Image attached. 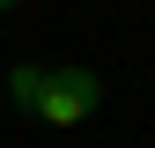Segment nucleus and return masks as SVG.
Segmentation results:
<instances>
[{
  "label": "nucleus",
  "instance_id": "obj_1",
  "mask_svg": "<svg viewBox=\"0 0 155 148\" xmlns=\"http://www.w3.org/2000/svg\"><path fill=\"white\" fill-rule=\"evenodd\" d=\"M8 96L22 104L30 119H45V126H81L96 111V96H104V82H96L89 67H15Z\"/></svg>",
  "mask_w": 155,
  "mask_h": 148
},
{
  "label": "nucleus",
  "instance_id": "obj_2",
  "mask_svg": "<svg viewBox=\"0 0 155 148\" xmlns=\"http://www.w3.org/2000/svg\"><path fill=\"white\" fill-rule=\"evenodd\" d=\"M8 8H15V0H0V15H8Z\"/></svg>",
  "mask_w": 155,
  "mask_h": 148
}]
</instances>
